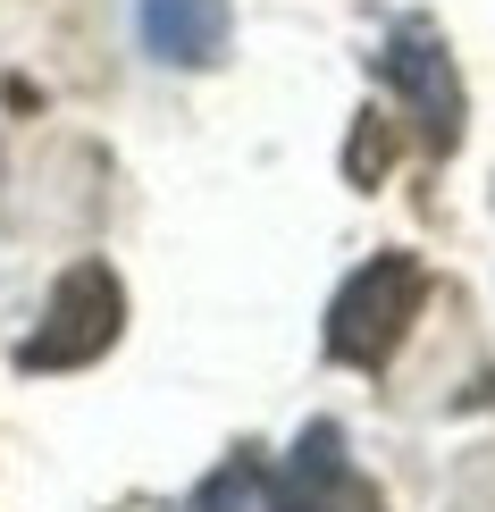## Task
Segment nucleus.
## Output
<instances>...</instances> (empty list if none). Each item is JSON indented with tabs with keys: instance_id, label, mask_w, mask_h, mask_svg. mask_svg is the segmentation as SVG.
<instances>
[{
	"instance_id": "1",
	"label": "nucleus",
	"mask_w": 495,
	"mask_h": 512,
	"mask_svg": "<svg viewBox=\"0 0 495 512\" xmlns=\"http://www.w3.org/2000/svg\"><path fill=\"white\" fill-rule=\"evenodd\" d=\"M420 311H428V269L412 252H370L328 303V361H344V370H386Z\"/></svg>"
},
{
	"instance_id": "2",
	"label": "nucleus",
	"mask_w": 495,
	"mask_h": 512,
	"mask_svg": "<svg viewBox=\"0 0 495 512\" xmlns=\"http://www.w3.org/2000/svg\"><path fill=\"white\" fill-rule=\"evenodd\" d=\"M126 328V286L110 261H76L68 277L51 286V303H42V319L26 328V345H17V370L51 378V370H84V361H101L118 345Z\"/></svg>"
},
{
	"instance_id": "3",
	"label": "nucleus",
	"mask_w": 495,
	"mask_h": 512,
	"mask_svg": "<svg viewBox=\"0 0 495 512\" xmlns=\"http://www.w3.org/2000/svg\"><path fill=\"white\" fill-rule=\"evenodd\" d=\"M378 76L403 93V110H412V126H420L428 152H437V160L454 152V143H462V118H470V101H462L454 51H445V34L428 26V17H395V26H386Z\"/></svg>"
},
{
	"instance_id": "4",
	"label": "nucleus",
	"mask_w": 495,
	"mask_h": 512,
	"mask_svg": "<svg viewBox=\"0 0 495 512\" xmlns=\"http://www.w3.org/2000/svg\"><path fill=\"white\" fill-rule=\"evenodd\" d=\"M269 512H386V496L344 462V437L319 420V429H303L294 462L269 479Z\"/></svg>"
},
{
	"instance_id": "5",
	"label": "nucleus",
	"mask_w": 495,
	"mask_h": 512,
	"mask_svg": "<svg viewBox=\"0 0 495 512\" xmlns=\"http://www.w3.org/2000/svg\"><path fill=\"white\" fill-rule=\"evenodd\" d=\"M135 34L160 68H219L227 59V0H135Z\"/></svg>"
},
{
	"instance_id": "6",
	"label": "nucleus",
	"mask_w": 495,
	"mask_h": 512,
	"mask_svg": "<svg viewBox=\"0 0 495 512\" xmlns=\"http://www.w3.org/2000/svg\"><path fill=\"white\" fill-rule=\"evenodd\" d=\"M193 512H269V471H261L252 454L219 462V471L193 487Z\"/></svg>"
},
{
	"instance_id": "7",
	"label": "nucleus",
	"mask_w": 495,
	"mask_h": 512,
	"mask_svg": "<svg viewBox=\"0 0 495 512\" xmlns=\"http://www.w3.org/2000/svg\"><path fill=\"white\" fill-rule=\"evenodd\" d=\"M386 160H395V126H386V110H361L353 143H344V177H353V185H378Z\"/></svg>"
}]
</instances>
